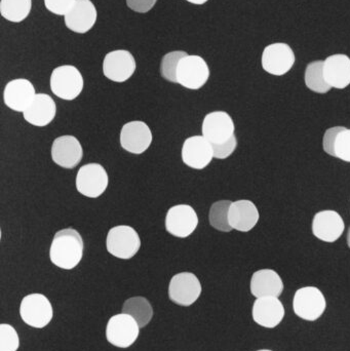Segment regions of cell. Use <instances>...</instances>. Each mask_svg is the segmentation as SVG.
Masks as SVG:
<instances>
[{
    "instance_id": "836d02e7",
    "label": "cell",
    "mask_w": 350,
    "mask_h": 351,
    "mask_svg": "<svg viewBox=\"0 0 350 351\" xmlns=\"http://www.w3.org/2000/svg\"><path fill=\"white\" fill-rule=\"evenodd\" d=\"M345 128L333 127L325 132L324 138H323V148L327 154L333 158H335V143H336L337 137Z\"/></svg>"
},
{
    "instance_id": "484cf974",
    "label": "cell",
    "mask_w": 350,
    "mask_h": 351,
    "mask_svg": "<svg viewBox=\"0 0 350 351\" xmlns=\"http://www.w3.org/2000/svg\"><path fill=\"white\" fill-rule=\"evenodd\" d=\"M304 82H305L308 90L316 93V94H327L332 88L325 78L324 61L322 60L310 62L306 66Z\"/></svg>"
},
{
    "instance_id": "d590c367",
    "label": "cell",
    "mask_w": 350,
    "mask_h": 351,
    "mask_svg": "<svg viewBox=\"0 0 350 351\" xmlns=\"http://www.w3.org/2000/svg\"><path fill=\"white\" fill-rule=\"evenodd\" d=\"M189 3L195 4V5H203V4L207 3L209 0H186Z\"/></svg>"
},
{
    "instance_id": "f1b7e54d",
    "label": "cell",
    "mask_w": 350,
    "mask_h": 351,
    "mask_svg": "<svg viewBox=\"0 0 350 351\" xmlns=\"http://www.w3.org/2000/svg\"><path fill=\"white\" fill-rule=\"evenodd\" d=\"M188 55L184 51H173L162 57L160 63V74L168 82L177 84V69L181 60Z\"/></svg>"
},
{
    "instance_id": "5bb4252c",
    "label": "cell",
    "mask_w": 350,
    "mask_h": 351,
    "mask_svg": "<svg viewBox=\"0 0 350 351\" xmlns=\"http://www.w3.org/2000/svg\"><path fill=\"white\" fill-rule=\"evenodd\" d=\"M51 160L63 169L76 168L84 158V149L77 138L71 135L61 136L53 140Z\"/></svg>"
},
{
    "instance_id": "d4e9b609",
    "label": "cell",
    "mask_w": 350,
    "mask_h": 351,
    "mask_svg": "<svg viewBox=\"0 0 350 351\" xmlns=\"http://www.w3.org/2000/svg\"><path fill=\"white\" fill-rule=\"evenodd\" d=\"M123 313L132 315L137 321L140 328L147 326L153 317V309L147 299L144 297H133L123 303Z\"/></svg>"
},
{
    "instance_id": "cb8c5ba5",
    "label": "cell",
    "mask_w": 350,
    "mask_h": 351,
    "mask_svg": "<svg viewBox=\"0 0 350 351\" xmlns=\"http://www.w3.org/2000/svg\"><path fill=\"white\" fill-rule=\"evenodd\" d=\"M284 282L279 274L273 269H260L254 272L251 278L250 290L253 296L277 297L284 292Z\"/></svg>"
},
{
    "instance_id": "4fadbf2b",
    "label": "cell",
    "mask_w": 350,
    "mask_h": 351,
    "mask_svg": "<svg viewBox=\"0 0 350 351\" xmlns=\"http://www.w3.org/2000/svg\"><path fill=\"white\" fill-rule=\"evenodd\" d=\"M121 145L132 154H142L151 145L153 136L147 123L141 121L125 123L121 131Z\"/></svg>"
},
{
    "instance_id": "8fae6325",
    "label": "cell",
    "mask_w": 350,
    "mask_h": 351,
    "mask_svg": "<svg viewBox=\"0 0 350 351\" xmlns=\"http://www.w3.org/2000/svg\"><path fill=\"white\" fill-rule=\"evenodd\" d=\"M137 63L131 51L115 49L109 51L103 60V73L111 82H125L135 73Z\"/></svg>"
},
{
    "instance_id": "3957f363",
    "label": "cell",
    "mask_w": 350,
    "mask_h": 351,
    "mask_svg": "<svg viewBox=\"0 0 350 351\" xmlns=\"http://www.w3.org/2000/svg\"><path fill=\"white\" fill-rule=\"evenodd\" d=\"M106 247L109 254L118 259L135 257L141 247L139 233L129 225L112 227L107 233Z\"/></svg>"
},
{
    "instance_id": "277c9868",
    "label": "cell",
    "mask_w": 350,
    "mask_h": 351,
    "mask_svg": "<svg viewBox=\"0 0 350 351\" xmlns=\"http://www.w3.org/2000/svg\"><path fill=\"white\" fill-rule=\"evenodd\" d=\"M210 74L209 65L203 57L187 55L179 63L177 84L188 90H199L207 84Z\"/></svg>"
},
{
    "instance_id": "ba28073f",
    "label": "cell",
    "mask_w": 350,
    "mask_h": 351,
    "mask_svg": "<svg viewBox=\"0 0 350 351\" xmlns=\"http://www.w3.org/2000/svg\"><path fill=\"white\" fill-rule=\"evenodd\" d=\"M20 315L27 325L36 329H42L53 319V306L45 295L37 293L27 295L21 302Z\"/></svg>"
},
{
    "instance_id": "e575fe53",
    "label": "cell",
    "mask_w": 350,
    "mask_h": 351,
    "mask_svg": "<svg viewBox=\"0 0 350 351\" xmlns=\"http://www.w3.org/2000/svg\"><path fill=\"white\" fill-rule=\"evenodd\" d=\"M127 5L134 12L146 14L155 5L158 0H125Z\"/></svg>"
},
{
    "instance_id": "2e32d148",
    "label": "cell",
    "mask_w": 350,
    "mask_h": 351,
    "mask_svg": "<svg viewBox=\"0 0 350 351\" xmlns=\"http://www.w3.org/2000/svg\"><path fill=\"white\" fill-rule=\"evenodd\" d=\"M181 156L189 168L203 170L213 160V145L203 136H192L183 143Z\"/></svg>"
},
{
    "instance_id": "d6986e66",
    "label": "cell",
    "mask_w": 350,
    "mask_h": 351,
    "mask_svg": "<svg viewBox=\"0 0 350 351\" xmlns=\"http://www.w3.org/2000/svg\"><path fill=\"white\" fill-rule=\"evenodd\" d=\"M253 319L259 326L273 329L283 322L285 307L277 297L257 298L253 305Z\"/></svg>"
},
{
    "instance_id": "74e56055",
    "label": "cell",
    "mask_w": 350,
    "mask_h": 351,
    "mask_svg": "<svg viewBox=\"0 0 350 351\" xmlns=\"http://www.w3.org/2000/svg\"><path fill=\"white\" fill-rule=\"evenodd\" d=\"M257 351H273V350H257Z\"/></svg>"
},
{
    "instance_id": "f546056e",
    "label": "cell",
    "mask_w": 350,
    "mask_h": 351,
    "mask_svg": "<svg viewBox=\"0 0 350 351\" xmlns=\"http://www.w3.org/2000/svg\"><path fill=\"white\" fill-rule=\"evenodd\" d=\"M20 346L18 333L12 326L0 325V351H16Z\"/></svg>"
},
{
    "instance_id": "8992f818",
    "label": "cell",
    "mask_w": 350,
    "mask_h": 351,
    "mask_svg": "<svg viewBox=\"0 0 350 351\" xmlns=\"http://www.w3.org/2000/svg\"><path fill=\"white\" fill-rule=\"evenodd\" d=\"M296 62L295 53L288 43H275L263 49L261 65L273 76H283L291 71Z\"/></svg>"
},
{
    "instance_id": "9a60e30c",
    "label": "cell",
    "mask_w": 350,
    "mask_h": 351,
    "mask_svg": "<svg viewBox=\"0 0 350 351\" xmlns=\"http://www.w3.org/2000/svg\"><path fill=\"white\" fill-rule=\"evenodd\" d=\"M203 136L212 144L224 143L234 137L236 125L234 119L225 111L208 113L201 125Z\"/></svg>"
},
{
    "instance_id": "7a4b0ae2",
    "label": "cell",
    "mask_w": 350,
    "mask_h": 351,
    "mask_svg": "<svg viewBox=\"0 0 350 351\" xmlns=\"http://www.w3.org/2000/svg\"><path fill=\"white\" fill-rule=\"evenodd\" d=\"M51 90L58 98L73 101L82 94L84 80L82 72L73 65H62L55 68L49 78Z\"/></svg>"
},
{
    "instance_id": "ffe728a7",
    "label": "cell",
    "mask_w": 350,
    "mask_h": 351,
    "mask_svg": "<svg viewBox=\"0 0 350 351\" xmlns=\"http://www.w3.org/2000/svg\"><path fill=\"white\" fill-rule=\"evenodd\" d=\"M36 96L34 86L26 78L8 82L3 92L4 104L16 112H24Z\"/></svg>"
},
{
    "instance_id": "52a82bcc",
    "label": "cell",
    "mask_w": 350,
    "mask_h": 351,
    "mask_svg": "<svg viewBox=\"0 0 350 351\" xmlns=\"http://www.w3.org/2000/svg\"><path fill=\"white\" fill-rule=\"evenodd\" d=\"M109 177L104 167L100 164L84 165L76 175V189L88 198H98L106 191Z\"/></svg>"
},
{
    "instance_id": "4dcf8cb0",
    "label": "cell",
    "mask_w": 350,
    "mask_h": 351,
    "mask_svg": "<svg viewBox=\"0 0 350 351\" xmlns=\"http://www.w3.org/2000/svg\"><path fill=\"white\" fill-rule=\"evenodd\" d=\"M335 158L350 162V129L345 128L339 133L335 143Z\"/></svg>"
},
{
    "instance_id": "30bf717a",
    "label": "cell",
    "mask_w": 350,
    "mask_h": 351,
    "mask_svg": "<svg viewBox=\"0 0 350 351\" xmlns=\"http://www.w3.org/2000/svg\"><path fill=\"white\" fill-rule=\"evenodd\" d=\"M164 226L173 237L186 239L199 226V216L189 204H177L168 208Z\"/></svg>"
},
{
    "instance_id": "6da1fadb",
    "label": "cell",
    "mask_w": 350,
    "mask_h": 351,
    "mask_svg": "<svg viewBox=\"0 0 350 351\" xmlns=\"http://www.w3.org/2000/svg\"><path fill=\"white\" fill-rule=\"evenodd\" d=\"M84 243L82 235L74 228L55 232L49 247L51 263L61 269L75 268L84 257Z\"/></svg>"
},
{
    "instance_id": "603a6c76",
    "label": "cell",
    "mask_w": 350,
    "mask_h": 351,
    "mask_svg": "<svg viewBox=\"0 0 350 351\" xmlns=\"http://www.w3.org/2000/svg\"><path fill=\"white\" fill-rule=\"evenodd\" d=\"M324 75L329 86L345 90L350 86V58L345 53L329 56L324 61Z\"/></svg>"
},
{
    "instance_id": "7402d4cb",
    "label": "cell",
    "mask_w": 350,
    "mask_h": 351,
    "mask_svg": "<svg viewBox=\"0 0 350 351\" xmlns=\"http://www.w3.org/2000/svg\"><path fill=\"white\" fill-rule=\"evenodd\" d=\"M57 114V105L49 95L36 94L28 108L23 112L25 121L34 127L43 128L53 121Z\"/></svg>"
},
{
    "instance_id": "5b68a950",
    "label": "cell",
    "mask_w": 350,
    "mask_h": 351,
    "mask_svg": "<svg viewBox=\"0 0 350 351\" xmlns=\"http://www.w3.org/2000/svg\"><path fill=\"white\" fill-rule=\"evenodd\" d=\"M327 301L322 291L316 287H303L296 291L293 299L295 315L301 319L314 322L324 315Z\"/></svg>"
},
{
    "instance_id": "7c38bea8",
    "label": "cell",
    "mask_w": 350,
    "mask_h": 351,
    "mask_svg": "<svg viewBox=\"0 0 350 351\" xmlns=\"http://www.w3.org/2000/svg\"><path fill=\"white\" fill-rule=\"evenodd\" d=\"M201 284L192 272H181L173 276L168 286L171 301L181 305L190 306L201 296Z\"/></svg>"
},
{
    "instance_id": "44dd1931",
    "label": "cell",
    "mask_w": 350,
    "mask_h": 351,
    "mask_svg": "<svg viewBox=\"0 0 350 351\" xmlns=\"http://www.w3.org/2000/svg\"><path fill=\"white\" fill-rule=\"evenodd\" d=\"M260 213L256 204L249 199H240L230 204L228 220L232 230L249 232L258 224Z\"/></svg>"
},
{
    "instance_id": "4316f807",
    "label": "cell",
    "mask_w": 350,
    "mask_h": 351,
    "mask_svg": "<svg viewBox=\"0 0 350 351\" xmlns=\"http://www.w3.org/2000/svg\"><path fill=\"white\" fill-rule=\"evenodd\" d=\"M32 8V0H1L0 14L8 22L21 23L28 18Z\"/></svg>"
},
{
    "instance_id": "1f68e13d",
    "label": "cell",
    "mask_w": 350,
    "mask_h": 351,
    "mask_svg": "<svg viewBox=\"0 0 350 351\" xmlns=\"http://www.w3.org/2000/svg\"><path fill=\"white\" fill-rule=\"evenodd\" d=\"M212 145H213L214 158L226 160L236 152V147H238V139L234 135L224 143L212 144Z\"/></svg>"
},
{
    "instance_id": "9c48e42d",
    "label": "cell",
    "mask_w": 350,
    "mask_h": 351,
    "mask_svg": "<svg viewBox=\"0 0 350 351\" xmlns=\"http://www.w3.org/2000/svg\"><path fill=\"white\" fill-rule=\"evenodd\" d=\"M140 329L141 328L132 315L123 313L113 315L107 324V341L116 348H129L138 339Z\"/></svg>"
},
{
    "instance_id": "83f0119b",
    "label": "cell",
    "mask_w": 350,
    "mask_h": 351,
    "mask_svg": "<svg viewBox=\"0 0 350 351\" xmlns=\"http://www.w3.org/2000/svg\"><path fill=\"white\" fill-rule=\"evenodd\" d=\"M232 202L230 200H218L212 204L210 208L209 221L211 226L216 230L225 233L232 230L228 220V213H229Z\"/></svg>"
},
{
    "instance_id": "8d00e7d4",
    "label": "cell",
    "mask_w": 350,
    "mask_h": 351,
    "mask_svg": "<svg viewBox=\"0 0 350 351\" xmlns=\"http://www.w3.org/2000/svg\"><path fill=\"white\" fill-rule=\"evenodd\" d=\"M347 245H349L350 249V227L349 229V232H347Z\"/></svg>"
},
{
    "instance_id": "ac0fdd59",
    "label": "cell",
    "mask_w": 350,
    "mask_h": 351,
    "mask_svg": "<svg viewBox=\"0 0 350 351\" xmlns=\"http://www.w3.org/2000/svg\"><path fill=\"white\" fill-rule=\"evenodd\" d=\"M98 19V12L92 0H77L64 16L66 27L72 32L84 34L92 30Z\"/></svg>"
},
{
    "instance_id": "e0dca14e",
    "label": "cell",
    "mask_w": 350,
    "mask_h": 351,
    "mask_svg": "<svg viewBox=\"0 0 350 351\" xmlns=\"http://www.w3.org/2000/svg\"><path fill=\"white\" fill-rule=\"evenodd\" d=\"M312 233L316 239L332 243L342 237L345 223L341 215L334 210H324L316 213L312 220Z\"/></svg>"
},
{
    "instance_id": "d6a6232c",
    "label": "cell",
    "mask_w": 350,
    "mask_h": 351,
    "mask_svg": "<svg viewBox=\"0 0 350 351\" xmlns=\"http://www.w3.org/2000/svg\"><path fill=\"white\" fill-rule=\"evenodd\" d=\"M45 8L51 14L65 16L77 0H43Z\"/></svg>"
}]
</instances>
